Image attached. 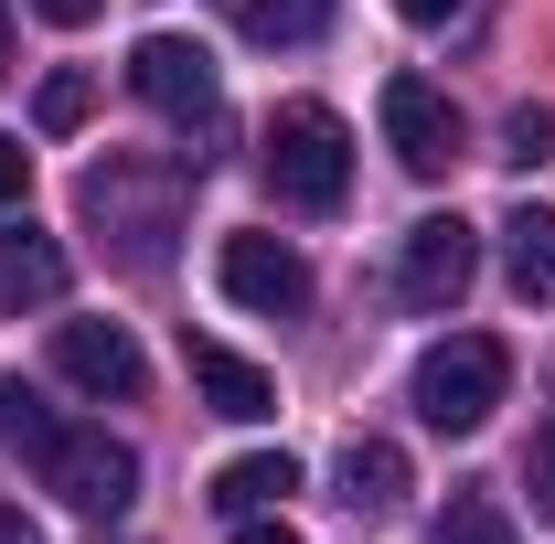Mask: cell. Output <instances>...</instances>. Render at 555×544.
<instances>
[{"label":"cell","instance_id":"cell-1","mask_svg":"<svg viewBox=\"0 0 555 544\" xmlns=\"http://www.w3.org/2000/svg\"><path fill=\"white\" fill-rule=\"evenodd\" d=\"M75 213L96 224V246H107L118 268H160V257H171V235H182V160L107 150V160H86Z\"/></svg>","mask_w":555,"mask_h":544},{"label":"cell","instance_id":"cell-2","mask_svg":"<svg viewBox=\"0 0 555 544\" xmlns=\"http://www.w3.org/2000/svg\"><path fill=\"white\" fill-rule=\"evenodd\" d=\"M268 182H278V204H299V213H332L352 193V129H343V107H321V96H288L268 118Z\"/></svg>","mask_w":555,"mask_h":544},{"label":"cell","instance_id":"cell-3","mask_svg":"<svg viewBox=\"0 0 555 544\" xmlns=\"http://www.w3.org/2000/svg\"><path fill=\"white\" fill-rule=\"evenodd\" d=\"M502 385H513V352L502 341H481V332H449V341H427L416 352V416L438 427V438H481L491 427V406H502Z\"/></svg>","mask_w":555,"mask_h":544},{"label":"cell","instance_id":"cell-4","mask_svg":"<svg viewBox=\"0 0 555 544\" xmlns=\"http://www.w3.org/2000/svg\"><path fill=\"white\" fill-rule=\"evenodd\" d=\"M129 96H139V107H160L182 139H204V150H193V171L214 160V139H224V86H214V54H204V43L150 33V43L129 54Z\"/></svg>","mask_w":555,"mask_h":544},{"label":"cell","instance_id":"cell-5","mask_svg":"<svg viewBox=\"0 0 555 544\" xmlns=\"http://www.w3.org/2000/svg\"><path fill=\"white\" fill-rule=\"evenodd\" d=\"M33 470H43V491H54L65 513H86V523H118L139 502V449L107 438V427H54V438L33 449Z\"/></svg>","mask_w":555,"mask_h":544},{"label":"cell","instance_id":"cell-6","mask_svg":"<svg viewBox=\"0 0 555 544\" xmlns=\"http://www.w3.org/2000/svg\"><path fill=\"white\" fill-rule=\"evenodd\" d=\"M470 277H481V235L460 224V213H427L406 224V257H396V288H406V310H460L470 299Z\"/></svg>","mask_w":555,"mask_h":544},{"label":"cell","instance_id":"cell-7","mask_svg":"<svg viewBox=\"0 0 555 544\" xmlns=\"http://www.w3.org/2000/svg\"><path fill=\"white\" fill-rule=\"evenodd\" d=\"M214 277H224V299H235V310H257V321L310 310V257H299L288 235H224Z\"/></svg>","mask_w":555,"mask_h":544},{"label":"cell","instance_id":"cell-8","mask_svg":"<svg viewBox=\"0 0 555 544\" xmlns=\"http://www.w3.org/2000/svg\"><path fill=\"white\" fill-rule=\"evenodd\" d=\"M385 150L406 160L416 182H438L460 160V107L427 86V75H385Z\"/></svg>","mask_w":555,"mask_h":544},{"label":"cell","instance_id":"cell-9","mask_svg":"<svg viewBox=\"0 0 555 544\" xmlns=\"http://www.w3.org/2000/svg\"><path fill=\"white\" fill-rule=\"evenodd\" d=\"M54 363L86 396H118V406L150 396V352L129 341V321H54Z\"/></svg>","mask_w":555,"mask_h":544},{"label":"cell","instance_id":"cell-10","mask_svg":"<svg viewBox=\"0 0 555 544\" xmlns=\"http://www.w3.org/2000/svg\"><path fill=\"white\" fill-rule=\"evenodd\" d=\"M332 480H343L332 502H343V513H374V523H385V513H406V491H416V480H406V449H396V438H352Z\"/></svg>","mask_w":555,"mask_h":544},{"label":"cell","instance_id":"cell-11","mask_svg":"<svg viewBox=\"0 0 555 544\" xmlns=\"http://www.w3.org/2000/svg\"><path fill=\"white\" fill-rule=\"evenodd\" d=\"M193 396H204L214 416H235V427L278 416V385L246 363V352H224V341H193Z\"/></svg>","mask_w":555,"mask_h":544},{"label":"cell","instance_id":"cell-12","mask_svg":"<svg viewBox=\"0 0 555 544\" xmlns=\"http://www.w3.org/2000/svg\"><path fill=\"white\" fill-rule=\"evenodd\" d=\"M502 277H513L524 310H545V299H555V213L545 204H513V213H502Z\"/></svg>","mask_w":555,"mask_h":544},{"label":"cell","instance_id":"cell-13","mask_svg":"<svg viewBox=\"0 0 555 544\" xmlns=\"http://www.w3.org/2000/svg\"><path fill=\"white\" fill-rule=\"evenodd\" d=\"M0 299H11V310H54V299H65V246H54L43 224H11V235H0Z\"/></svg>","mask_w":555,"mask_h":544},{"label":"cell","instance_id":"cell-14","mask_svg":"<svg viewBox=\"0 0 555 544\" xmlns=\"http://www.w3.org/2000/svg\"><path fill=\"white\" fill-rule=\"evenodd\" d=\"M288 491H299V459H288V449H257V459H224V470H214V513L246 523V513H278Z\"/></svg>","mask_w":555,"mask_h":544},{"label":"cell","instance_id":"cell-15","mask_svg":"<svg viewBox=\"0 0 555 544\" xmlns=\"http://www.w3.org/2000/svg\"><path fill=\"white\" fill-rule=\"evenodd\" d=\"M224 22L278 54V43H321L332 33V0H224Z\"/></svg>","mask_w":555,"mask_h":544},{"label":"cell","instance_id":"cell-16","mask_svg":"<svg viewBox=\"0 0 555 544\" xmlns=\"http://www.w3.org/2000/svg\"><path fill=\"white\" fill-rule=\"evenodd\" d=\"M54 427H65V416L43 406V385H22V374H0V449H22V459H33V449H43Z\"/></svg>","mask_w":555,"mask_h":544},{"label":"cell","instance_id":"cell-17","mask_svg":"<svg viewBox=\"0 0 555 544\" xmlns=\"http://www.w3.org/2000/svg\"><path fill=\"white\" fill-rule=\"evenodd\" d=\"M427 544H524V534L502 523V502H491V491H460V502L427 523Z\"/></svg>","mask_w":555,"mask_h":544},{"label":"cell","instance_id":"cell-18","mask_svg":"<svg viewBox=\"0 0 555 544\" xmlns=\"http://www.w3.org/2000/svg\"><path fill=\"white\" fill-rule=\"evenodd\" d=\"M86 107H96V75H43V96H33V129L43 139H65V129H86Z\"/></svg>","mask_w":555,"mask_h":544},{"label":"cell","instance_id":"cell-19","mask_svg":"<svg viewBox=\"0 0 555 544\" xmlns=\"http://www.w3.org/2000/svg\"><path fill=\"white\" fill-rule=\"evenodd\" d=\"M502 160H513V171L555 160V118H545V107H513V118H502Z\"/></svg>","mask_w":555,"mask_h":544},{"label":"cell","instance_id":"cell-20","mask_svg":"<svg viewBox=\"0 0 555 544\" xmlns=\"http://www.w3.org/2000/svg\"><path fill=\"white\" fill-rule=\"evenodd\" d=\"M524 491H534V513L555 523V438H534V449H524Z\"/></svg>","mask_w":555,"mask_h":544},{"label":"cell","instance_id":"cell-21","mask_svg":"<svg viewBox=\"0 0 555 544\" xmlns=\"http://www.w3.org/2000/svg\"><path fill=\"white\" fill-rule=\"evenodd\" d=\"M22 182H33V150H22V139H0V204H22Z\"/></svg>","mask_w":555,"mask_h":544},{"label":"cell","instance_id":"cell-22","mask_svg":"<svg viewBox=\"0 0 555 544\" xmlns=\"http://www.w3.org/2000/svg\"><path fill=\"white\" fill-rule=\"evenodd\" d=\"M396 11H406L416 33H438V22H460V11H470V0H396Z\"/></svg>","mask_w":555,"mask_h":544},{"label":"cell","instance_id":"cell-23","mask_svg":"<svg viewBox=\"0 0 555 544\" xmlns=\"http://www.w3.org/2000/svg\"><path fill=\"white\" fill-rule=\"evenodd\" d=\"M33 11H43V22H65V33H86V22H96L107 0H33Z\"/></svg>","mask_w":555,"mask_h":544},{"label":"cell","instance_id":"cell-24","mask_svg":"<svg viewBox=\"0 0 555 544\" xmlns=\"http://www.w3.org/2000/svg\"><path fill=\"white\" fill-rule=\"evenodd\" d=\"M235 544H299V534H288V513H246V534H235Z\"/></svg>","mask_w":555,"mask_h":544},{"label":"cell","instance_id":"cell-25","mask_svg":"<svg viewBox=\"0 0 555 544\" xmlns=\"http://www.w3.org/2000/svg\"><path fill=\"white\" fill-rule=\"evenodd\" d=\"M0 544H43V523H33L22 502H0Z\"/></svg>","mask_w":555,"mask_h":544},{"label":"cell","instance_id":"cell-26","mask_svg":"<svg viewBox=\"0 0 555 544\" xmlns=\"http://www.w3.org/2000/svg\"><path fill=\"white\" fill-rule=\"evenodd\" d=\"M0 75H11V22H0Z\"/></svg>","mask_w":555,"mask_h":544}]
</instances>
